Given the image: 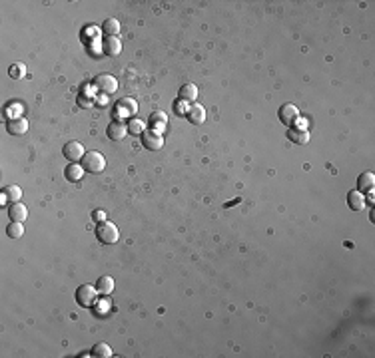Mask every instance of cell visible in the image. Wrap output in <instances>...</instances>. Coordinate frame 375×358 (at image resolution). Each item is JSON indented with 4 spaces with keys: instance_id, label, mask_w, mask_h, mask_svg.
<instances>
[{
    "instance_id": "17",
    "label": "cell",
    "mask_w": 375,
    "mask_h": 358,
    "mask_svg": "<svg viewBox=\"0 0 375 358\" xmlns=\"http://www.w3.org/2000/svg\"><path fill=\"white\" fill-rule=\"evenodd\" d=\"M365 195L361 193V191H351L349 195H347V205L351 207V211H363L365 209Z\"/></svg>"
},
{
    "instance_id": "4",
    "label": "cell",
    "mask_w": 375,
    "mask_h": 358,
    "mask_svg": "<svg viewBox=\"0 0 375 358\" xmlns=\"http://www.w3.org/2000/svg\"><path fill=\"white\" fill-rule=\"evenodd\" d=\"M94 88H96L98 92L110 96V94H114V92L118 90V80H116L114 76H110V74H98V76L94 78Z\"/></svg>"
},
{
    "instance_id": "6",
    "label": "cell",
    "mask_w": 375,
    "mask_h": 358,
    "mask_svg": "<svg viewBox=\"0 0 375 358\" xmlns=\"http://www.w3.org/2000/svg\"><path fill=\"white\" fill-rule=\"evenodd\" d=\"M142 144H144L146 150H150V152H158V150L164 148V136L158 134V132H154V130L144 132V134H142Z\"/></svg>"
},
{
    "instance_id": "22",
    "label": "cell",
    "mask_w": 375,
    "mask_h": 358,
    "mask_svg": "<svg viewBox=\"0 0 375 358\" xmlns=\"http://www.w3.org/2000/svg\"><path fill=\"white\" fill-rule=\"evenodd\" d=\"M90 354L96 358H110L112 356V348L108 346L106 342H98V344L92 346V352Z\"/></svg>"
},
{
    "instance_id": "16",
    "label": "cell",
    "mask_w": 375,
    "mask_h": 358,
    "mask_svg": "<svg viewBox=\"0 0 375 358\" xmlns=\"http://www.w3.org/2000/svg\"><path fill=\"white\" fill-rule=\"evenodd\" d=\"M287 138L291 144H297V146H304L310 142V132L308 130H297V128H289L287 130Z\"/></svg>"
},
{
    "instance_id": "19",
    "label": "cell",
    "mask_w": 375,
    "mask_h": 358,
    "mask_svg": "<svg viewBox=\"0 0 375 358\" xmlns=\"http://www.w3.org/2000/svg\"><path fill=\"white\" fill-rule=\"evenodd\" d=\"M22 197V189L18 185H6L2 189V201H10V203H18Z\"/></svg>"
},
{
    "instance_id": "7",
    "label": "cell",
    "mask_w": 375,
    "mask_h": 358,
    "mask_svg": "<svg viewBox=\"0 0 375 358\" xmlns=\"http://www.w3.org/2000/svg\"><path fill=\"white\" fill-rule=\"evenodd\" d=\"M299 120V109L293 103H283L279 107V122L283 126H293Z\"/></svg>"
},
{
    "instance_id": "11",
    "label": "cell",
    "mask_w": 375,
    "mask_h": 358,
    "mask_svg": "<svg viewBox=\"0 0 375 358\" xmlns=\"http://www.w3.org/2000/svg\"><path fill=\"white\" fill-rule=\"evenodd\" d=\"M186 115H188V120H190L192 124H196V126H200V124L206 122V109H204V105H200V103H192V107L186 111Z\"/></svg>"
},
{
    "instance_id": "23",
    "label": "cell",
    "mask_w": 375,
    "mask_h": 358,
    "mask_svg": "<svg viewBox=\"0 0 375 358\" xmlns=\"http://www.w3.org/2000/svg\"><path fill=\"white\" fill-rule=\"evenodd\" d=\"M6 233H8V237H10V239H20V237L24 235V227H22V223H20V221H10V225H8V229H6Z\"/></svg>"
},
{
    "instance_id": "26",
    "label": "cell",
    "mask_w": 375,
    "mask_h": 358,
    "mask_svg": "<svg viewBox=\"0 0 375 358\" xmlns=\"http://www.w3.org/2000/svg\"><path fill=\"white\" fill-rule=\"evenodd\" d=\"M8 72H10V76H12V78L20 80V78H24V74H26V68H24V64H12Z\"/></svg>"
},
{
    "instance_id": "5",
    "label": "cell",
    "mask_w": 375,
    "mask_h": 358,
    "mask_svg": "<svg viewBox=\"0 0 375 358\" xmlns=\"http://www.w3.org/2000/svg\"><path fill=\"white\" fill-rule=\"evenodd\" d=\"M136 111H138V103L132 98H124L116 103V120L132 117V115H136Z\"/></svg>"
},
{
    "instance_id": "13",
    "label": "cell",
    "mask_w": 375,
    "mask_h": 358,
    "mask_svg": "<svg viewBox=\"0 0 375 358\" xmlns=\"http://www.w3.org/2000/svg\"><path fill=\"white\" fill-rule=\"evenodd\" d=\"M82 175H84V167H82L80 163H68V165H66V169H64V177H66L70 183L80 181V179H82Z\"/></svg>"
},
{
    "instance_id": "15",
    "label": "cell",
    "mask_w": 375,
    "mask_h": 358,
    "mask_svg": "<svg viewBox=\"0 0 375 358\" xmlns=\"http://www.w3.org/2000/svg\"><path fill=\"white\" fill-rule=\"evenodd\" d=\"M102 50H104V54H108V56H118V54L122 52V42H120V38H116V36H106L104 42H102Z\"/></svg>"
},
{
    "instance_id": "8",
    "label": "cell",
    "mask_w": 375,
    "mask_h": 358,
    "mask_svg": "<svg viewBox=\"0 0 375 358\" xmlns=\"http://www.w3.org/2000/svg\"><path fill=\"white\" fill-rule=\"evenodd\" d=\"M64 157L70 161V163H78V161H82V157H84V148H82V144L80 142H68L66 146H64Z\"/></svg>"
},
{
    "instance_id": "20",
    "label": "cell",
    "mask_w": 375,
    "mask_h": 358,
    "mask_svg": "<svg viewBox=\"0 0 375 358\" xmlns=\"http://www.w3.org/2000/svg\"><path fill=\"white\" fill-rule=\"evenodd\" d=\"M373 185H375V175L371 171H365V173L359 175V179H357V191H361V193L371 191Z\"/></svg>"
},
{
    "instance_id": "12",
    "label": "cell",
    "mask_w": 375,
    "mask_h": 358,
    "mask_svg": "<svg viewBox=\"0 0 375 358\" xmlns=\"http://www.w3.org/2000/svg\"><path fill=\"white\" fill-rule=\"evenodd\" d=\"M8 132L12 136H24L28 132V120L26 117H12L8 122Z\"/></svg>"
},
{
    "instance_id": "27",
    "label": "cell",
    "mask_w": 375,
    "mask_h": 358,
    "mask_svg": "<svg viewBox=\"0 0 375 358\" xmlns=\"http://www.w3.org/2000/svg\"><path fill=\"white\" fill-rule=\"evenodd\" d=\"M94 103H96V102H94V98H92V96H86V94H80V96H78V105H80V107H84V109L92 107Z\"/></svg>"
},
{
    "instance_id": "14",
    "label": "cell",
    "mask_w": 375,
    "mask_h": 358,
    "mask_svg": "<svg viewBox=\"0 0 375 358\" xmlns=\"http://www.w3.org/2000/svg\"><path fill=\"white\" fill-rule=\"evenodd\" d=\"M166 126H168V115H166V111L158 109V111H154V113L150 115V128H152L154 132L162 134V132L166 130Z\"/></svg>"
},
{
    "instance_id": "1",
    "label": "cell",
    "mask_w": 375,
    "mask_h": 358,
    "mask_svg": "<svg viewBox=\"0 0 375 358\" xmlns=\"http://www.w3.org/2000/svg\"><path fill=\"white\" fill-rule=\"evenodd\" d=\"M96 237L102 245H114L120 239V231L112 221H102L96 227Z\"/></svg>"
},
{
    "instance_id": "18",
    "label": "cell",
    "mask_w": 375,
    "mask_h": 358,
    "mask_svg": "<svg viewBox=\"0 0 375 358\" xmlns=\"http://www.w3.org/2000/svg\"><path fill=\"white\" fill-rule=\"evenodd\" d=\"M8 215H10V221H20L22 223L28 217V209H26V205H22L20 201L18 203H10Z\"/></svg>"
},
{
    "instance_id": "24",
    "label": "cell",
    "mask_w": 375,
    "mask_h": 358,
    "mask_svg": "<svg viewBox=\"0 0 375 358\" xmlns=\"http://www.w3.org/2000/svg\"><path fill=\"white\" fill-rule=\"evenodd\" d=\"M144 132H146V130H144V122L138 120V117H132L130 124H128V134H132V136H142Z\"/></svg>"
},
{
    "instance_id": "3",
    "label": "cell",
    "mask_w": 375,
    "mask_h": 358,
    "mask_svg": "<svg viewBox=\"0 0 375 358\" xmlns=\"http://www.w3.org/2000/svg\"><path fill=\"white\" fill-rule=\"evenodd\" d=\"M96 295H98L96 287H92V285H80L76 289V303H78V307L90 308L94 305V301H96Z\"/></svg>"
},
{
    "instance_id": "28",
    "label": "cell",
    "mask_w": 375,
    "mask_h": 358,
    "mask_svg": "<svg viewBox=\"0 0 375 358\" xmlns=\"http://www.w3.org/2000/svg\"><path fill=\"white\" fill-rule=\"evenodd\" d=\"M96 100H98V102H96L98 105H106V100H108V98H106V94H102V96H100V98H96Z\"/></svg>"
},
{
    "instance_id": "2",
    "label": "cell",
    "mask_w": 375,
    "mask_h": 358,
    "mask_svg": "<svg viewBox=\"0 0 375 358\" xmlns=\"http://www.w3.org/2000/svg\"><path fill=\"white\" fill-rule=\"evenodd\" d=\"M82 167H84V171L100 173L106 167V157L100 152H86L84 157H82Z\"/></svg>"
},
{
    "instance_id": "25",
    "label": "cell",
    "mask_w": 375,
    "mask_h": 358,
    "mask_svg": "<svg viewBox=\"0 0 375 358\" xmlns=\"http://www.w3.org/2000/svg\"><path fill=\"white\" fill-rule=\"evenodd\" d=\"M102 30L106 32V36H116L120 32V22L116 18H108L106 22L102 24Z\"/></svg>"
},
{
    "instance_id": "9",
    "label": "cell",
    "mask_w": 375,
    "mask_h": 358,
    "mask_svg": "<svg viewBox=\"0 0 375 358\" xmlns=\"http://www.w3.org/2000/svg\"><path fill=\"white\" fill-rule=\"evenodd\" d=\"M128 134V126L122 122V120H114L110 126H108V138L114 140V142H120L124 140Z\"/></svg>"
},
{
    "instance_id": "21",
    "label": "cell",
    "mask_w": 375,
    "mask_h": 358,
    "mask_svg": "<svg viewBox=\"0 0 375 358\" xmlns=\"http://www.w3.org/2000/svg\"><path fill=\"white\" fill-rule=\"evenodd\" d=\"M96 291L98 295H110L114 291V279L112 277H100L96 283Z\"/></svg>"
},
{
    "instance_id": "10",
    "label": "cell",
    "mask_w": 375,
    "mask_h": 358,
    "mask_svg": "<svg viewBox=\"0 0 375 358\" xmlns=\"http://www.w3.org/2000/svg\"><path fill=\"white\" fill-rule=\"evenodd\" d=\"M180 102L184 103H194L198 100V86L196 84H184L180 88Z\"/></svg>"
}]
</instances>
